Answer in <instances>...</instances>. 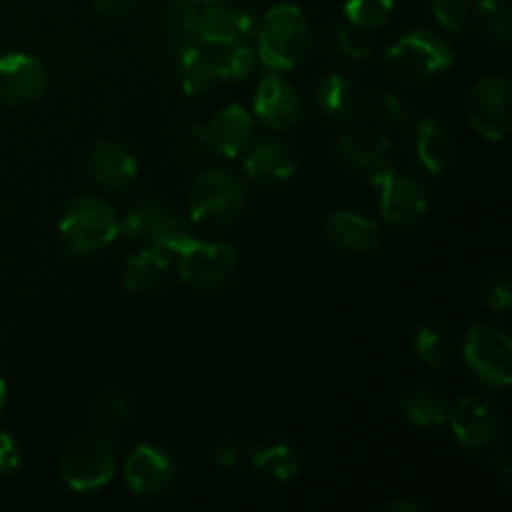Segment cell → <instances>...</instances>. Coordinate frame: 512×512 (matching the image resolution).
Returning <instances> with one entry per match:
<instances>
[{"label":"cell","instance_id":"cell-37","mask_svg":"<svg viewBox=\"0 0 512 512\" xmlns=\"http://www.w3.org/2000/svg\"><path fill=\"white\" fill-rule=\"evenodd\" d=\"M483 300L490 310H508L512 303V283L508 275H498L483 288Z\"/></svg>","mask_w":512,"mask_h":512},{"label":"cell","instance_id":"cell-42","mask_svg":"<svg viewBox=\"0 0 512 512\" xmlns=\"http://www.w3.org/2000/svg\"><path fill=\"white\" fill-rule=\"evenodd\" d=\"M388 512H420V505L413 503V500H405V498H395L393 503H388Z\"/></svg>","mask_w":512,"mask_h":512},{"label":"cell","instance_id":"cell-39","mask_svg":"<svg viewBox=\"0 0 512 512\" xmlns=\"http://www.w3.org/2000/svg\"><path fill=\"white\" fill-rule=\"evenodd\" d=\"M90 3H93V8L98 10L103 18H120V15L140 8L143 0H90Z\"/></svg>","mask_w":512,"mask_h":512},{"label":"cell","instance_id":"cell-35","mask_svg":"<svg viewBox=\"0 0 512 512\" xmlns=\"http://www.w3.org/2000/svg\"><path fill=\"white\" fill-rule=\"evenodd\" d=\"M180 153L190 160V163H200V160L208 158L213 153L208 138H205L203 125H188L183 135V143H180Z\"/></svg>","mask_w":512,"mask_h":512},{"label":"cell","instance_id":"cell-29","mask_svg":"<svg viewBox=\"0 0 512 512\" xmlns=\"http://www.w3.org/2000/svg\"><path fill=\"white\" fill-rule=\"evenodd\" d=\"M213 55L220 70V80L240 83V80L248 78L255 68V50L248 48L245 43L220 45V48H213Z\"/></svg>","mask_w":512,"mask_h":512},{"label":"cell","instance_id":"cell-45","mask_svg":"<svg viewBox=\"0 0 512 512\" xmlns=\"http://www.w3.org/2000/svg\"><path fill=\"white\" fill-rule=\"evenodd\" d=\"M255 3H268V0H255Z\"/></svg>","mask_w":512,"mask_h":512},{"label":"cell","instance_id":"cell-10","mask_svg":"<svg viewBox=\"0 0 512 512\" xmlns=\"http://www.w3.org/2000/svg\"><path fill=\"white\" fill-rule=\"evenodd\" d=\"M373 185L380 190V213L390 225H413L428 210V193L425 185L413 175L398 173L395 168H385L375 173Z\"/></svg>","mask_w":512,"mask_h":512},{"label":"cell","instance_id":"cell-18","mask_svg":"<svg viewBox=\"0 0 512 512\" xmlns=\"http://www.w3.org/2000/svg\"><path fill=\"white\" fill-rule=\"evenodd\" d=\"M325 235L343 253L368 255L383 243V230L373 218L355 210H338L325 220Z\"/></svg>","mask_w":512,"mask_h":512},{"label":"cell","instance_id":"cell-13","mask_svg":"<svg viewBox=\"0 0 512 512\" xmlns=\"http://www.w3.org/2000/svg\"><path fill=\"white\" fill-rule=\"evenodd\" d=\"M48 88V73L38 58L25 53L0 55V103H35Z\"/></svg>","mask_w":512,"mask_h":512},{"label":"cell","instance_id":"cell-7","mask_svg":"<svg viewBox=\"0 0 512 512\" xmlns=\"http://www.w3.org/2000/svg\"><path fill=\"white\" fill-rule=\"evenodd\" d=\"M385 63L398 78L425 80L453 65V48L443 35L428 28H418L390 45L385 53Z\"/></svg>","mask_w":512,"mask_h":512},{"label":"cell","instance_id":"cell-11","mask_svg":"<svg viewBox=\"0 0 512 512\" xmlns=\"http://www.w3.org/2000/svg\"><path fill=\"white\" fill-rule=\"evenodd\" d=\"M450 428L465 450L495 448L505 438V418L493 403L460 398L448 415Z\"/></svg>","mask_w":512,"mask_h":512},{"label":"cell","instance_id":"cell-15","mask_svg":"<svg viewBox=\"0 0 512 512\" xmlns=\"http://www.w3.org/2000/svg\"><path fill=\"white\" fill-rule=\"evenodd\" d=\"M253 28L255 20L250 13L233 8L228 3H215L200 10L195 38L205 48H220V45L245 43L250 33H253Z\"/></svg>","mask_w":512,"mask_h":512},{"label":"cell","instance_id":"cell-9","mask_svg":"<svg viewBox=\"0 0 512 512\" xmlns=\"http://www.w3.org/2000/svg\"><path fill=\"white\" fill-rule=\"evenodd\" d=\"M470 123L485 140L508 138L512 128V83L505 75H488L470 90Z\"/></svg>","mask_w":512,"mask_h":512},{"label":"cell","instance_id":"cell-26","mask_svg":"<svg viewBox=\"0 0 512 512\" xmlns=\"http://www.w3.org/2000/svg\"><path fill=\"white\" fill-rule=\"evenodd\" d=\"M400 413L415 428H440L448 423L450 403L438 390H413L400 400Z\"/></svg>","mask_w":512,"mask_h":512},{"label":"cell","instance_id":"cell-25","mask_svg":"<svg viewBox=\"0 0 512 512\" xmlns=\"http://www.w3.org/2000/svg\"><path fill=\"white\" fill-rule=\"evenodd\" d=\"M200 10H203L200 0H168L163 15H160V33L173 53L198 43L195 30H198Z\"/></svg>","mask_w":512,"mask_h":512},{"label":"cell","instance_id":"cell-24","mask_svg":"<svg viewBox=\"0 0 512 512\" xmlns=\"http://www.w3.org/2000/svg\"><path fill=\"white\" fill-rule=\"evenodd\" d=\"M168 273H170V258L165 250L155 248V245H150V248L140 250V253L130 255L128 260H125V268H123V285L125 290H130V293H153V290H158L160 285L168 280Z\"/></svg>","mask_w":512,"mask_h":512},{"label":"cell","instance_id":"cell-5","mask_svg":"<svg viewBox=\"0 0 512 512\" xmlns=\"http://www.w3.org/2000/svg\"><path fill=\"white\" fill-rule=\"evenodd\" d=\"M120 235L128 240H148L165 253H178L195 238L193 228L163 200H140L120 220Z\"/></svg>","mask_w":512,"mask_h":512},{"label":"cell","instance_id":"cell-30","mask_svg":"<svg viewBox=\"0 0 512 512\" xmlns=\"http://www.w3.org/2000/svg\"><path fill=\"white\" fill-rule=\"evenodd\" d=\"M330 45L348 60H365L373 55V45L368 40V30L353 23H340L330 30Z\"/></svg>","mask_w":512,"mask_h":512},{"label":"cell","instance_id":"cell-32","mask_svg":"<svg viewBox=\"0 0 512 512\" xmlns=\"http://www.w3.org/2000/svg\"><path fill=\"white\" fill-rule=\"evenodd\" d=\"M393 13V0H348L345 18L363 30H375Z\"/></svg>","mask_w":512,"mask_h":512},{"label":"cell","instance_id":"cell-23","mask_svg":"<svg viewBox=\"0 0 512 512\" xmlns=\"http://www.w3.org/2000/svg\"><path fill=\"white\" fill-rule=\"evenodd\" d=\"M410 140H413L415 158L428 173L440 175L453 160V138H450L448 128L440 125L438 120H418Z\"/></svg>","mask_w":512,"mask_h":512},{"label":"cell","instance_id":"cell-44","mask_svg":"<svg viewBox=\"0 0 512 512\" xmlns=\"http://www.w3.org/2000/svg\"><path fill=\"white\" fill-rule=\"evenodd\" d=\"M203 3H208V5H215V3H230V0H203Z\"/></svg>","mask_w":512,"mask_h":512},{"label":"cell","instance_id":"cell-28","mask_svg":"<svg viewBox=\"0 0 512 512\" xmlns=\"http://www.w3.org/2000/svg\"><path fill=\"white\" fill-rule=\"evenodd\" d=\"M413 350L425 365H430V368H440V365L448 363V358H450L448 330L438 323L423 325V328L415 333Z\"/></svg>","mask_w":512,"mask_h":512},{"label":"cell","instance_id":"cell-16","mask_svg":"<svg viewBox=\"0 0 512 512\" xmlns=\"http://www.w3.org/2000/svg\"><path fill=\"white\" fill-rule=\"evenodd\" d=\"M88 175L105 190H123L138 175V160L118 140H98L88 153Z\"/></svg>","mask_w":512,"mask_h":512},{"label":"cell","instance_id":"cell-1","mask_svg":"<svg viewBox=\"0 0 512 512\" xmlns=\"http://www.w3.org/2000/svg\"><path fill=\"white\" fill-rule=\"evenodd\" d=\"M313 43L315 38L308 15L298 5L280 3L273 5L260 20L255 53L268 70L285 73L308 60V55L313 53Z\"/></svg>","mask_w":512,"mask_h":512},{"label":"cell","instance_id":"cell-40","mask_svg":"<svg viewBox=\"0 0 512 512\" xmlns=\"http://www.w3.org/2000/svg\"><path fill=\"white\" fill-rule=\"evenodd\" d=\"M213 458L215 463L223 465V468H233V465H238L240 458H243V448H240L235 440H220L213 448Z\"/></svg>","mask_w":512,"mask_h":512},{"label":"cell","instance_id":"cell-38","mask_svg":"<svg viewBox=\"0 0 512 512\" xmlns=\"http://www.w3.org/2000/svg\"><path fill=\"white\" fill-rule=\"evenodd\" d=\"M20 465V448L13 435L0 430V475L13 473Z\"/></svg>","mask_w":512,"mask_h":512},{"label":"cell","instance_id":"cell-34","mask_svg":"<svg viewBox=\"0 0 512 512\" xmlns=\"http://www.w3.org/2000/svg\"><path fill=\"white\" fill-rule=\"evenodd\" d=\"M95 418L103 428H118L128 418V398L123 393H105L95 405Z\"/></svg>","mask_w":512,"mask_h":512},{"label":"cell","instance_id":"cell-31","mask_svg":"<svg viewBox=\"0 0 512 512\" xmlns=\"http://www.w3.org/2000/svg\"><path fill=\"white\" fill-rule=\"evenodd\" d=\"M480 25L498 43L512 38V0H480Z\"/></svg>","mask_w":512,"mask_h":512},{"label":"cell","instance_id":"cell-41","mask_svg":"<svg viewBox=\"0 0 512 512\" xmlns=\"http://www.w3.org/2000/svg\"><path fill=\"white\" fill-rule=\"evenodd\" d=\"M75 58V50L70 48L68 43H55L53 48H50V60H53V65H58V68H68L70 63H73Z\"/></svg>","mask_w":512,"mask_h":512},{"label":"cell","instance_id":"cell-21","mask_svg":"<svg viewBox=\"0 0 512 512\" xmlns=\"http://www.w3.org/2000/svg\"><path fill=\"white\" fill-rule=\"evenodd\" d=\"M363 88L343 73L325 75L315 90V105L330 120H350L363 110Z\"/></svg>","mask_w":512,"mask_h":512},{"label":"cell","instance_id":"cell-43","mask_svg":"<svg viewBox=\"0 0 512 512\" xmlns=\"http://www.w3.org/2000/svg\"><path fill=\"white\" fill-rule=\"evenodd\" d=\"M3 405H5V380L0 378V410H3Z\"/></svg>","mask_w":512,"mask_h":512},{"label":"cell","instance_id":"cell-36","mask_svg":"<svg viewBox=\"0 0 512 512\" xmlns=\"http://www.w3.org/2000/svg\"><path fill=\"white\" fill-rule=\"evenodd\" d=\"M375 110H378V115L388 125H400L408 120V108H405L403 100L395 93H390V90H380V93L375 95Z\"/></svg>","mask_w":512,"mask_h":512},{"label":"cell","instance_id":"cell-12","mask_svg":"<svg viewBox=\"0 0 512 512\" xmlns=\"http://www.w3.org/2000/svg\"><path fill=\"white\" fill-rule=\"evenodd\" d=\"M253 113L263 120L268 128L288 130L300 123L305 113V100L298 93L290 80L283 78V73L270 70L260 78L258 90H255Z\"/></svg>","mask_w":512,"mask_h":512},{"label":"cell","instance_id":"cell-27","mask_svg":"<svg viewBox=\"0 0 512 512\" xmlns=\"http://www.w3.org/2000/svg\"><path fill=\"white\" fill-rule=\"evenodd\" d=\"M255 468L265 475V478H273L285 483V480H293L300 473V460L298 453L290 448L288 443H263L258 448H253L250 453Z\"/></svg>","mask_w":512,"mask_h":512},{"label":"cell","instance_id":"cell-2","mask_svg":"<svg viewBox=\"0 0 512 512\" xmlns=\"http://www.w3.org/2000/svg\"><path fill=\"white\" fill-rule=\"evenodd\" d=\"M58 235L70 255H95L120 235V220L113 205L98 195H78L65 205L58 220Z\"/></svg>","mask_w":512,"mask_h":512},{"label":"cell","instance_id":"cell-8","mask_svg":"<svg viewBox=\"0 0 512 512\" xmlns=\"http://www.w3.org/2000/svg\"><path fill=\"white\" fill-rule=\"evenodd\" d=\"M240 265V255L228 243H205L190 240L178 250V275L183 283L200 290H215L228 285L235 278Z\"/></svg>","mask_w":512,"mask_h":512},{"label":"cell","instance_id":"cell-3","mask_svg":"<svg viewBox=\"0 0 512 512\" xmlns=\"http://www.w3.org/2000/svg\"><path fill=\"white\" fill-rule=\"evenodd\" d=\"M245 185L233 170L210 168L193 180L188 190V215L205 228L228 225L243 213Z\"/></svg>","mask_w":512,"mask_h":512},{"label":"cell","instance_id":"cell-17","mask_svg":"<svg viewBox=\"0 0 512 512\" xmlns=\"http://www.w3.org/2000/svg\"><path fill=\"white\" fill-rule=\"evenodd\" d=\"M245 173L260 185H280L298 173V155L283 140H260L245 148Z\"/></svg>","mask_w":512,"mask_h":512},{"label":"cell","instance_id":"cell-33","mask_svg":"<svg viewBox=\"0 0 512 512\" xmlns=\"http://www.w3.org/2000/svg\"><path fill=\"white\" fill-rule=\"evenodd\" d=\"M433 13L438 23L450 33H463L473 18L468 0H433Z\"/></svg>","mask_w":512,"mask_h":512},{"label":"cell","instance_id":"cell-20","mask_svg":"<svg viewBox=\"0 0 512 512\" xmlns=\"http://www.w3.org/2000/svg\"><path fill=\"white\" fill-rule=\"evenodd\" d=\"M175 70H178L180 88L190 98H203L220 83V70L213 50L205 48L203 43H193L178 50L175 53Z\"/></svg>","mask_w":512,"mask_h":512},{"label":"cell","instance_id":"cell-14","mask_svg":"<svg viewBox=\"0 0 512 512\" xmlns=\"http://www.w3.org/2000/svg\"><path fill=\"white\" fill-rule=\"evenodd\" d=\"M125 480L135 495L153 498L175 483V463L158 445L140 443L125 460Z\"/></svg>","mask_w":512,"mask_h":512},{"label":"cell","instance_id":"cell-19","mask_svg":"<svg viewBox=\"0 0 512 512\" xmlns=\"http://www.w3.org/2000/svg\"><path fill=\"white\" fill-rule=\"evenodd\" d=\"M203 130L213 153L223 155V158H235V155L245 153L253 140V118L240 105H225L203 125Z\"/></svg>","mask_w":512,"mask_h":512},{"label":"cell","instance_id":"cell-22","mask_svg":"<svg viewBox=\"0 0 512 512\" xmlns=\"http://www.w3.org/2000/svg\"><path fill=\"white\" fill-rule=\"evenodd\" d=\"M338 153L353 168L373 178L380 170L390 168V140L378 133H345L338 138Z\"/></svg>","mask_w":512,"mask_h":512},{"label":"cell","instance_id":"cell-6","mask_svg":"<svg viewBox=\"0 0 512 512\" xmlns=\"http://www.w3.org/2000/svg\"><path fill=\"white\" fill-rule=\"evenodd\" d=\"M115 475V448L105 435H85L70 443L60 458V478L73 493L105 488Z\"/></svg>","mask_w":512,"mask_h":512},{"label":"cell","instance_id":"cell-4","mask_svg":"<svg viewBox=\"0 0 512 512\" xmlns=\"http://www.w3.org/2000/svg\"><path fill=\"white\" fill-rule=\"evenodd\" d=\"M463 358L470 375L493 390L508 388L512 380V340L490 323L470 325L465 333Z\"/></svg>","mask_w":512,"mask_h":512}]
</instances>
